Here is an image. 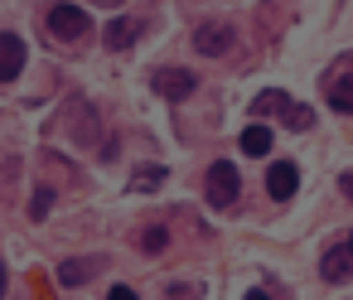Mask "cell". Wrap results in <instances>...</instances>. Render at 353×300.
Returning a JSON list of instances; mask_svg holds the SVG:
<instances>
[{
	"label": "cell",
	"instance_id": "277c9868",
	"mask_svg": "<svg viewBox=\"0 0 353 300\" xmlns=\"http://www.w3.org/2000/svg\"><path fill=\"white\" fill-rule=\"evenodd\" d=\"M194 49H199V54H208V59L228 54V49H232V25H223V20H208V25H199V34H194Z\"/></svg>",
	"mask_w": 353,
	"mask_h": 300
},
{
	"label": "cell",
	"instance_id": "7a4b0ae2",
	"mask_svg": "<svg viewBox=\"0 0 353 300\" xmlns=\"http://www.w3.org/2000/svg\"><path fill=\"white\" fill-rule=\"evenodd\" d=\"M271 107L285 112V126H290V131H310V121H314V112H310V107H295L285 92H261V97L252 102V117H256V112H271Z\"/></svg>",
	"mask_w": 353,
	"mask_h": 300
},
{
	"label": "cell",
	"instance_id": "ac0fdd59",
	"mask_svg": "<svg viewBox=\"0 0 353 300\" xmlns=\"http://www.w3.org/2000/svg\"><path fill=\"white\" fill-rule=\"evenodd\" d=\"M348 252H353V232H348Z\"/></svg>",
	"mask_w": 353,
	"mask_h": 300
},
{
	"label": "cell",
	"instance_id": "5bb4252c",
	"mask_svg": "<svg viewBox=\"0 0 353 300\" xmlns=\"http://www.w3.org/2000/svg\"><path fill=\"white\" fill-rule=\"evenodd\" d=\"M49 208H54V194H49V189H39V194H34V203H30V218H44Z\"/></svg>",
	"mask_w": 353,
	"mask_h": 300
},
{
	"label": "cell",
	"instance_id": "8fae6325",
	"mask_svg": "<svg viewBox=\"0 0 353 300\" xmlns=\"http://www.w3.org/2000/svg\"><path fill=\"white\" fill-rule=\"evenodd\" d=\"M329 107L353 112V73H343V78H334V83H329Z\"/></svg>",
	"mask_w": 353,
	"mask_h": 300
},
{
	"label": "cell",
	"instance_id": "5b68a950",
	"mask_svg": "<svg viewBox=\"0 0 353 300\" xmlns=\"http://www.w3.org/2000/svg\"><path fill=\"white\" fill-rule=\"evenodd\" d=\"M194 73H184V68H160L155 73V92L160 97H170V102H184V97H194Z\"/></svg>",
	"mask_w": 353,
	"mask_h": 300
},
{
	"label": "cell",
	"instance_id": "e0dca14e",
	"mask_svg": "<svg viewBox=\"0 0 353 300\" xmlns=\"http://www.w3.org/2000/svg\"><path fill=\"white\" fill-rule=\"evenodd\" d=\"M0 290H6V261H0Z\"/></svg>",
	"mask_w": 353,
	"mask_h": 300
},
{
	"label": "cell",
	"instance_id": "ba28073f",
	"mask_svg": "<svg viewBox=\"0 0 353 300\" xmlns=\"http://www.w3.org/2000/svg\"><path fill=\"white\" fill-rule=\"evenodd\" d=\"M319 271H324V281H348V271H353V252L348 247H334V252H324V261H319Z\"/></svg>",
	"mask_w": 353,
	"mask_h": 300
},
{
	"label": "cell",
	"instance_id": "30bf717a",
	"mask_svg": "<svg viewBox=\"0 0 353 300\" xmlns=\"http://www.w3.org/2000/svg\"><path fill=\"white\" fill-rule=\"evenodd\" d=\"M266 150H271V131H266L261 121L247 126V131H242V155H266Z\"/></svg>",
	"mask_w": 353,
	"mask_h": 300
},
{
	"label": "cell",
	"instance_id": "6da1fadb",
	"mask_svg": "<svg viewBox=\"0 0 353 300\" xmlns=\"http://www.w3.org/2000/svg\"><path fill=\"white\" fill-rule=\"evenodd\" d=\"M203 194H208L213 208H228V203L242 194V174H237V165H232V160H213V165H208V184H203Z\"/></svg>",
	"mask_w": 353,
	"mask_h": 300
},
{
	"label": "cell",
	"instance_id": "9a60e30c",
	"mask_svg": "<svg viewBox=\"0 0 353 300\" xmlns=\"http://www.w3.org/2000/svg\"><path fill=\"white\" fill-rule=\"evenodd\" d=\"M165 242H170V232H165V228H150V232H145V252H160Z\"/></svg>",
	"mask_w": 353,
	"mask_h": 300
},
{
	"label": "cell",
	"instance_id": "52a82bcc",
	"mask_svg": "<svg viewBox=\"0 0 353 300\" xmlns=\"http://www.w3.org/2000/svg\"><path fill=\"white\" fill-rule=\"evenodd\" d=\"M266 189H271V199H276V203H281V199H290V194L300 189V170H295L290 160L271 165V170H266Z\"/></svg>",
	"mask_w": 353,
	"mask_h": 300
},
{
	"label": "cell",
	"instance_id": "8992f818",
	"mask_svg": "<svg viewBox=\"0 0 353 300\" xmlns=\"http://www.w3.org/2000/svg\"><path fill=\"white\" fill-rule=\"evenodd\" d=\"M20 68H25V39L20 34H0V83L20 78Z\"/></svg>",
	"mask_w": 353,
	"mask_h": 300
},
{
	"label": "cell",
	"instance_id": "4fadbf2b",
	"mask_svg": "<svg viewBox=\"0 0 353 300\" xmlns=\"http://www.w3.org/2000/svg\"><path fill=\"white\" fill-rule=\"evenodd\" d=\"M88 276H92L88 261H63V266H59V281H63V286H83Z\"/></svg>",
	"mask_w": 353,
	"mask_h": 300
},
{
	"label": "cell",
	"instance_id": "2e32d148",
	"mask_svg": "<svg viewBox=\"0 0 353 300\" xmlns=\"http://www.w3.org/2000/svg\"><path fill=\"white\" fill-rule=\"evenodd\" d=\"M339 189H343V194H348V199H353V170H348V174H343V179H339Z\"/></svg>",
	"mask_w": 353,
	"mask_h": 300
},
{
	"label": "cell",
	"instance_id": "7c38bea8",
	"mask_svg": "<svg viewBox=\"0 0 353 300\" xmlns=\"http://www.w3.org/2000/svg\"><path fill=\"white\" fill-rule=\"evenodd\" d=\"M160 179H165V170H160V165H141V170H136V179H131V189L150 194V189H155Z\"/></svg>",
	"mask_w": 353,
	"mask_h": 300
},
{
	"label": "cell",
	"instance_id": "3957f363",
	"mask_svg": "<svg viewBox=\"0 0 353 300\" xmlns=\"http://www.w3.org/2000/svg\"><path fill=\"white\" fill-rule=\"evenodd\" d=\"M88 25H92V20H88V10H83V6H68V0L49 10V30H54L59 39H83V34H88Z\"/></svg>",
	"mask_w": 353,
	"mask_h": 300
},
{
	"label": "cell",
	"instance_id": "9c48e42d",
	"mask_svg": "<svg viewBox=\"0 0 353 300\" xmlns=\"http://www.w3.org/2000/svg\"><path fill=\"white\" fill-rule=\"evenodd\" d=\"M136 34H141V20H112V25H107V44H112V49H131Z\"/></svg>",
	"mask_w": 353,
	"mask_h": 300
}]
</instances>
